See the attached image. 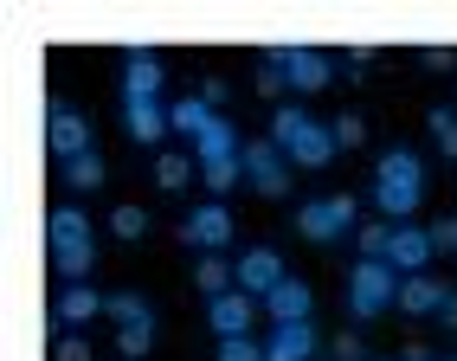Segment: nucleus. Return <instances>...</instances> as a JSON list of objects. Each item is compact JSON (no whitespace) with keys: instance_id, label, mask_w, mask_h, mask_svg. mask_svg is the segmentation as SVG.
Here are the masks:
<instances>
[{"instance_id":"nucleus-12","label":"nucleus","mask_w":457,"mask_h":361,"mask_svg":"<svg viewBox=\"0 0 457 361\" xmlns=\"http://www.w3.org/2000/svg\"><path fill=\"white\" fill-rule=\"evenodd\" d=\"M316 348H322L316 323H270L264 336V361H322Z\"/></svg>"},{"instance_id":"nucleus-21","label":"nucleus","mask_w":457,"mask_h":361,"mask_svg":"<svg viewBox=\"0 0 457 361\" xmlns=\"http://www.w3.org/2000/svg\"><path fill=\"white\" fill-rule=\"evenodd\" d=\"M104 316H110L116 329H129V323H155V304H148L142 290H110V304H104Z\"/></svg>"},{"instance_id":"nucleus-10","label":"nucleus","mask_w":457,"mask_h":361,"mask_svg":"<svg viewBox=\"0 0 457 361\" xmlns=\"http://www.w3.org/2000/svg\"><path fill=\"white\" fill-rule=\"evenodd\" d=\"M232 264H238V290H245V297H258V304H264V297H270V290H278V284L290 278V271H284V258L270 252V246H252V252H238Z\"/></svg>"},{"instance_id":"nucleus-15","label":"nucleus","mask_w":457,"mask_h":361,"mask_svg":"<svg viewBox=\"0 0 457 361\" xmlns=\"http://www.w3.org/2000/svg\"><path fill=\"white\" fill-rule=\"evenodd\" d=\"M264 316L270 323H316V290L303 284V278H284L278 290L264 297Z\"/></svg>"},{"instance_id":"nucleus-19","label":"nucleus","mask_w":457,"mask_h":361,"mask_svg":"<svg viewBox=\"0 0 457 361\" xmlns=\"http://www.w3.org/2000/svg\"><path fill=\"white\" fill-rule=\"evenodd\" d=\"M194 284H200V297L212 304V297H226V290H238V264H226L220 252H206V258L194 264Z\"/></svg>"},{"instance_id":"nucleus-11","label":"nucleus","mask_w":457,"mask_h":361,"mask_svg":"<svg viewBox=\"0 0 457 361\" xmlns=\"http://www.w3.org/2000/svg\"><path fill=\"white\" fill-rule=\"evenodd\" d=\"M258 297H245V290H226V297H212L206 304V323H212V336L220 342H232V336H252V323H258Z\"/></svg>"},{"instance_id":"nucleus-6","label":"nucleus","mask_w":457,"mask_h":361,"mask_svg":"<svg viewBox=\"0 0 457 361\" xmlns=\"http://www.w3.org/2000/svg\"><path fill=\"white\" fill-rule=\"evenodd\" d=\"M180 246H194L200 258H206V252H226V246H232V214H226V200L187 206V220H180Z\"/></svg>"},{"instance_id":"nucleus-38","label":"nucleus","mask_w":457,"mask_h":361,"mask_svg":"<svg viewBox=\"0 0 457 361\" xmlns=\"http://www.w3.org/2000/svg\"><path fill=\"white\" fill-rule=\"evenodd\" d=\"M438 323H445V329H457V290H451V304L438 310Z\"/></svg>"},{"instance_id":"nucleus-16","label":"nucleus","mask_w":457,"mask_h":361,"mask_svg":"<svg viewBox=\"0 0 457 361\" xmlns=\"http://www.w3.org/2000/svg\"><path fill=\"white\" fill-rule=\"evenodd\" d=\"M445 304H451V284H438L432 271H419V278L400 284V310H406V316H438Z\"/></svg>"},{"instance_id":"nucleus-25","label":"nucleus","mask_w":457,"mask_h":361,"mask_svg":"<svg viewBox=\"0 0 457 361\" xmlns=\"http://www.w3.org/2000/svg\"><path fill=\"white\" fill-rule=\"evenodd\" d=\"M328 130H335V148H361V142H368V116H361V110H342Z\"/></svg>"},{"instance_id":"nucleus-23","label":"nucleus","mask_w":457,"mask_h":361,"mask_svg":"<svg viewBox=\"0 0 457 361\" xmlns=\"http://www.w3.org/2000/svg\"><path fill=\"white\" fill-rule=\"evenodd\" d=\"M194 155H155V180H162V194H180V188H187V180H194Z\"/></svg>"},{"instance_id":"nucleus-13","label":"nucleus","mask_w":457,"mask_h":361,"mask_svg":"<svg viewBox=\"0 0 457 361\" xmlns=\"http://www.w3.org/2000/svg\"><path fill=\"white\" fill-rule=\"evenodd\" d=\"M123 130L136 148H162L174 136V110L168 104H123Z\"/></svg>"},{"instance_id":"nucleus-22","label":"nucleus","mask_w":457,"mask_h":361,"mask_svg":"<svg viewBox=\"0 0 457 361\" xmlns=\"http://www.w3.org/2000/svg\"><path fill=\"white\" fill-rule=\"evenodd\" d=\"M212 116H220L212 104H200V97H180V104H174V130L187 136V142H200V136L212 130Z\"/></svg>"},{"instance_id":"nucleus-36","label":"nucleus","mask_w":457,"mask_h":361,"mask_svg":"<svg viewBox=\"0 0 457 361\" xmlns=\"http://www.w3.org/2000/svg\"><path fill=\"white\" fill-rule=\"evenodd\" d=\"M258 90H264V97H278V90H284V71H270V65H264V71H258Z\"/></svg>"},{"instance_id":"nucleus-30","label":"nucleus","mask_w":457,"mask_h":361,"mask_svg":"<svg viewBox=\"0 0 457 361\" xmlns=\"http://www.w3.org/2000/svg\"><path fill=\"white\" fill-rule=\"evenodd\" d=\"M328 361H368V355H361V336H335L328 342Z\"/></svg>"},{"instance_id":"nucleus-4","label":"nucleus","mask_w":457,"mask_h":361,"mask_svg":"<svg viewBox=\"0 0 457 361\" xmlns=\"http://www.w3.org/2000/svg\"><path fill=\"white\" fill-rule=\"evenodd\" d=\"M354 220H361L354 194H328V200H303V206H296V232H303V239H316V246H328V239L354 232Z\"/></svg>"},{"instance_id":"nucleus-29","label":"nucleus","mask_w":457,"mask_h":361,"mask_svg":"<svg viewBox=\"0 0 457 361\" xmlns=\"http://www.w3.org/2000/svg\"><path fill=\"white\" fill-rule=\"evenodd\" d=\"M212 361H264V342H252V336H232V342H220V355Z\"/></svg>"},{"instance_id":"nucleus-24","label":"nucleus","mask_w":457,"mask_h":361,"mask_svg":"<svg viewBox=\"0 0 457 361\" xmlns=\"http://www.w3.org/2000/svg\"><path fill=\"white\" fill-rule=\"evenodd\" d=\"M116 348H123V361H142L148 348H155V323H129V329H116Z\"/></svg>"},{"instance_id":"nucleus-1","label":"nucleus","mask_w":457,"mask_h":361,"mask_svg":"<svg viewBox=\"0 0 457 361\" xmlns=\"http://www.w3.org/2000/svg\"><path fill=\"white\" fill-rule=\"evenodd\" d=\"M270 142L290 155V168H328L342 148H335V130L328 123H316L303 104H278L270 110Z\"/></svg>"},{"instance_id":"nucleus-28","label":"nucleus","mask_w":457,"mask_h":361,"mask_svg":"<svg viewBox=\"0 0 457 361\" xmlns=\"http://www.w3.org/2000/svg\"><path fill=\"white\" fill-rule=\"evenodd\" d=\"M361 258H386V239H393V220H374V226H361Z\"/></svg>"},{"instance_id":"nucleus-9","label":"nucleus","mask_w":457,"mask_h":361,"mask_svg":"<svg viewBox=\"0 0 457 361\" xmlns=\"http://www.w3.org/2000/svg\"><path fill=\"white\" fill-rule=\"evenodd\" d=\"M97 226H90L78 206H52V220H46V239H52V264L58 258H84V252H97V239H90Z\"/></svg>"},{"instance_id":"nucleus-35","label":"nucleus","mask_w":457,"mask_h":361,"mask_svg":"<svg viewBox=\"0 0 457 361\" xmlns=\"http://www.w3.org/2000/svg\"><path fill=\"white\" fill-rule=\"evenodd\" d=\"M200 104L220 110V104H226V84H220V78H206V84H200Z\"/></svg>"},{"instance_id":"nucleus-7","label":"nucleus","mask_w":457,"mask_h":361,"mask_svg":"<svg viewBox=\"0 0 457 361\" xmlns=\"http://www.w3.org/2000/svg\"><path fill=\"white\" fill-rule=\"evenodd\" d=\"M46 142H52V162L65 168V162L90 155V123H84L71 104H52V110H46Z\"/></svg>"},{"instance_id":"nucleus-32","label":"nucleus","mask_w":457,"mask_h":361,"mask_svg":"<svg viewBox=\"0 0 457 361\" xmlns=\"http://www.w3.org/2000/svg\"><path fill=\"white\" fill-rule=\"evenodd\" d=\"M419 65H425V71H451V65H457V52H445V46H425V52H419Z\"/></svg>"},{"instance_id":"nucleus-8","label":"nucleus","mask_w":457,"mask_h":361,"mask_svg":"<svg viewBox=\"0 0 457 361\" xmlns=\"http://www.w3.org/2000/svg\"><path fill=\"white\" fill-rule=\"evenodd\" d=\"M438 258V246H432V226H393V239H386V264L400 271V278H419L425 264Z\"/></svg>"},{"instance_id":"nucleus-17","label":"nucleus","mask_w":457,"mask_h":361,"mask_svg":"<svg viewBox=\"0 0 457 361\" xmlns=\"http://www.w3.org/2000/svg\"><path fill=\"white\" fill-rule=\"evenodd\" d=\"M238 155H245V142H238V130L226 123V116H212V130L194 142V162L200 168H220V162H238Z\"/></svg>"},{"instance_id":"nucleus-14","label":"nucleus","mask_w":457,"mask_h":361,"mask_svg":"<svg viewBox=\"0 0 457 361\" xmlns=\"http://www.w3.org/2000/svg\"><path fill=\"white\" fill-rule=\"evenodd\" d=\"M123 104H162V58L142 46L123 58Z\"/></svg>"},{"instance_id":"nucleus-31","label":"nucleus","mask_w":457,"mask_h":361,"mask_svg":"<svg viewBox=\"0 0 457 361\" xmlns=\"http://www.w3.org/2000/svg\"><path fill=\"white\" fill-rule=\"evenodd\" d=\"M52 361H90V342L84 336H58V355Z\"/></svg>"},{"instance_id":"nucleus-37","label":"nucleus","mask_w":457,"mask_h":361,"mask_svg":"<svg viewBox=\"0 0 457 361\" xmlns=\"http://www.w3.org/2000/svg\"><path fill=\"white\" fill-rule=\"evenodd\" d=\"M400 361H438V355H432V348H425V342H412V348H406Z\"/></svg>"},{"instance_id":"nucleus-20","label":"nucleus","mask_w":457,"mask_h":361,"mask_svg":"<svg viewBox=\"0 0 457 361\" xmlns=\"http://www.w3.org/2000/svg\"><path fill=\"white\" fill-rule=\"evenodd\" d=\"M58 174H65V188H71V194H97V188H104V180H110V162L97 155V148H90V155H78V162H65V168H58Z\"/></svg>"},{"instance_id":"nucleus-34","label":"nucleus","mask_w":457,"mask_h":361,"mask_svg":"<svg viewBox=\"0 0 457 361\" xmlns=\"http://www.w3.org/2000/svg\"><path fill=\"white\" fill-rule=\"evenodd\" d=\"M374 58H380V46H374V39H361V46H354V52H348V65H354V71H361V65H374Z\"/></svg>"},{"instance_id":"nucleus-18","label":"nucleus","mask_w":457,"mask_h":361,"mask_svg":"<svg viewBox=\"0 0 457 361\" xmlns=\"http://www.w3.org/2000/svg\"><path fill=\"white\" fill-rule=\"evenodd\" d=\"M110 304V297L97 290V284H65V290H58V323H65V329H78V323H90V316H97Z\"/></svg>"},{"instance_id":"nucleus-33","label":"nucleus","mask_w":457,"mask_h":361,"mask_svg":"<svg viewBox=\"0 0 457 361\" xmlns=\"http://www.w3.org/2000/svg\"><path fill=\"white\" fill-rule=\"evenodd\" d=\"M432 246H438V252H457V220H438V226H432Z\"/></svg>"},{"instance_id":"nucleus-5","label":"nucleus","mask_w":457,"mask_h":361,"mask_svg":"<svg viewBox=\"0 0 457 361\" xmlns=\"http://www.w3.org/2000/svg\"><path fill=\"white\" fill-rule=\"evenodd\" d=\"M245 188H258L264 200H284L290 194V155L270 136H252L245 142Z\"/></svg>"},{"instance_id":"nucleus-2","label":"nucleus","mask_w":457,"mask_h":361,"mask_svg":"<svg viewBox=\"0 0 457 361\" xmlns=\"http://www.w3.org/2000/svg\"><path fill=\"white\" fill-rule=\"evenodd\" d=\"M400 284L406 278L386 258H354V271H348V316L374 323L380 310H400Z\"/></svg>"},{"instance_id":"nucleus-39","label":"nucleus","mask_w":457,"mask_h":361,"mask_svg":"<svg viewBox=\"0 0 457 361\" xmlns=\"http://www.w3.org/2000/svg\"><path fill=\"white\" fill-rule=\"evenodd\" d=\"M438 361H457V355H438Z\"/></svg>"},{"instance_id":"nucleus-26","label":"nucleus","mask_w":457,"mask_h":361,"mask_svg":"<svg viewBox=\"0 0 457 361\" xmlns=\"http://www.w3.org/2000/svg\"><path fill=\"white\" fill-rule=\"evenodd\" d=\"M425 130H432V136H438V148L457 162V110H445V104H438L432 116H425Z\"/></svg>"},{"instance_id":"nucleus-27","label":"nucleus","mask_w":457,"mask_h":361,"mask_svg":"<svg viewBox=\"0 0 457 361\" xmlns=\"http://www.w3.org/2000/svg\"><path fill=\"white\" fill-rule=\"evenodd\" d=\"M110 232H116V239H142V232H148V214H142V206H116V214H110Z\"/></svg>"},{"instance_id":"nucleus-3","label":"nucleus","mask_w":457,"mask_h":361,"mask_svg":"<svg viewBox=\"0 0 457 361\" xmlns=\"http://www.w3.org/2000/svg\"><path fill=\"white\" fill-rule=\"evenodd\" d=\"M264 65H270V71H284V84L303 90V97H316V90L335 84V58H328V52H310V46H270V52H264Z\"/></svg>"}]
</instances>
